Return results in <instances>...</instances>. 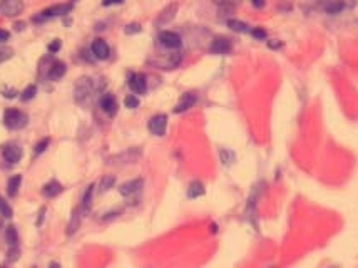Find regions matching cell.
Wrapping results in <instances>:
<instances>
[{
    "instance_id": "1",
    "label": "cell",
    "mask_w": 358,
    "mask_h": 268,
    "mask_svg": "<svg viewBox=\"0 0 358 268\" xmlns=\"http://www.w3.org/2000/svg\"><path fill=\"white\" fill-rule=\"evenodd\" d=\"M97 90L96 88V81L90 77H81L77 82H75L74 88V94H75V101L77 103H85L90 96Z\"/></svg>"
},
{
    "instance_id": "2",
    "label": "cell",
    "mask_w": 358,
    "mask_h": 268,
    "mask_svg": "<svg viewBox=\"0 0 358 268\" xmlns=\"http://www.w3.org/2000/svg\"><path fill=\"white\" fill-rule=\"evenodd\" d=\"M29 123V118L25 112L18 111V109H7L5 114H3V124H5L9 129H22Z\"/></svg>"
},
{
    "instance_id": "3",
    "label": "cell",
    "mask_w": 358,
    "mask_h": 268,
    "mask_svg": "<svg viewBox=\"0 0 358 268\" xmlns=\"http://www.w3.org/2000/svg\"><path fill=\"white\" fill-rule=\"evenodd\" d=\"M142 156V151L139 148H129L122 153L116 154V156H111L107 160V164H129V163H136L139 158Z\"/></svg>"
},
{
    "instance_id": "4",
    "label": "cell",
    "mask_w": 358,
    "mask_h": 268,
    "mask_svg": "<svg viewBox=\"0 0 358 268\" xmlns=\"http://www.w3.org/2000/svg\"><path fill=\"white\" fill-rule=\"evenodd\" d=\"M70 9H72V5L70 3H57V5H52L49 7V9H45L44 12H40L37 17H34V20L35 22H44V20H49V18L52 17H59V15H66L70 12Z\"/></svg>"
},
{
    "instance_id": "5",
    "label": "cell",
    "mask_w": 358,
    "mask_h": 268,
    "mask_svg": "<svg viewBox=\"0 0 358 268\" xmlns=\"http://www.w3.org/2000/svg\"><path fill=\"white\" fill-rule=\"evenodd\" d=\"M159 44L168 51H178L183 45V39L179 37V34L172 32V30H163L159 34Z\"/></svg>"
},
{
    "instance_id": "6",
    "label": "cell",
    "mask_w": 358,
    "mask_h": 268,
    "mask_svg": "<svg viewBox=\"0 0 358 268\" xmlns=\"http://www.w3.org/2000/svg\"><path fill=\"white\" fill-rule=\"evenodd\" d=\"M24 12V2L22 0H2L0 2V14L3 17H17Z\"/></svg>"
},
{
    "instance_id": "7",
    "label": "cell",
    "mask_w": 358,
    "mask_h": 268,
    "mask_svg": "<svg viewBox=\"0 0 358 268\" xmlns=\"http://www.w3.org/2000/svg\"><path fill=\"white\" fill-rule=\"evenodd\" d=\"M166 127H168V116L166 114H156L149 119V131L154 136H164Z\"/></svg>"
},
{
    "instance_id": "8",
    "label": "cell",
    "mask_w": 358,
    "mask_h": 268,
    "mask_svg": "<svg viewBox=\"0 0 358 268\" xmlns=\"http://www.w3.org/2000/svg\"><path fill=\"white\" fill-rule=\"evenodd\" d=\"M129 88L134 94H139V96H141V94H146V90H148V81H146V75L141 74V72L131 74Z\"/></svg>"
},
{
    "instance_id": "9",
    "label": "cell",
    "mask_w": 358,
    "mask_h": 268,
    "mask_svg": "<svg viewBox=\"0 0 358 268\" xmlns=\"http://www.w3.org/2000/svg\"><path fill=\"white\" fill-rule=\"evenodd\" d=\"M231 49H233L231 40L226 39V37H216V39H214L213 42H211V45H209V52H211V54H218V55L228 54Z\"/></svg>"
},
{
    "instance_id": "10",
    "label": "cell",
    "mask_w": 358,
    "mask_h": 268,
    "mask_svg": "<svg viewBox=\"0 0 358 268\" xmlns=\"http://www.w3.org/2000/svg\"><path fill=\"white\" fill-rule=\"evenodd\" d=\"M2 154H3V160H5L7 163L15 164V163H18V161L22 160V148L18 144L10 143V144H7L5 148H3Z\"/></svg>"
},
{
    "instance_id": "11",
    "label": "cell",
    "mask_w": 358,
    "mask_h": 268,
    "mask_svg": "<svg viewBox=\"0 0 358 268\" xmlns=\"http://www.w3.org/2000/svg\"><path fill=\"white\" fill-rule=\"evenodd\" d=\"M178 9H179L178 3H169L168 7H164V9L161 10L159 17H157L156 25H159V27H161V25H168L169 22L174 20L176 14H178Z\"/></svg>"
},
{
    "instance_id": "12",
    "label": "cell",
    "mask_w": 358,
    "mask_h": 268,
    "mask_svg": "<svg viewBox=\"0 0 358 268\" xmlns=\"http://www.w3.org/2000/svg\"><path fill=\"white\" fill-rule=\"evenodd\" d=\"M196 101H198V96H196L194 92L183 94V96H181V99L178 101V104H176L174 112H176V114H181V112L189 111V109L196 104Z\"/></svg>"
},
{
    "instance_id": "13",
    "label": "cell",
    "mask_w": 358,
    "mask_h": 268,
    "mask_svg": "<svg viewBox=\"0 0 358 268\" xmlns=\"http://www.w3.org/2000/svg\"><path fill=\"white\" fill-rule=\"evenodd\" d=\"M90 51H92L94 57L99 59V60H105L111 55V47L107 45V42L102 39H96L92 42V47H90Z\"/></svg>"
},
{
    "instance_id": "14",
    "label": "cell",
    "mask_w": 358,
    "mask_h": 268,
    "mask_svg": "<svg viewBox=\"0 0 358 268\" xmlns=\"http://www.w3.org/2000/svg\"><path fill=\"white\" fill-rule=\"evenodd\" d=\"M142 186H144V181L141 178H136L133 181H127V183L120 184L119 193L122 196H133V195H137L139 191L142 190Z\"/></svg>"
},
{
    "instance_id": "15",
    "label": "cell",
    "mask_w": 358,
    "mask_h": 268,
    "mask_svg": "<svg viewBox=\"0 0 358 268\" xmlns=\"http://www.w3.org/2000/svg\"><path fill=\"white\" fill-rule=\"evenodd\" d=\"M101 107H102V111L105 112L107 116H116V112H118V101H116V97L112 96V94H104L102 97H101Z\"/></svg>"
},
{
    "instance_id": "16",
    "label": "cell",
    "mask_w": 358,
    "mask_h": 268,
    "mask_svg": "<svg viewBox=\"0 0 358 268\" xmlns=\"http://www.w3.org/2000/svg\"><path fill=\"white\" fill-rule=\"evenodd\" d=\"M62 190H64L62 184H60L59 181L52 179V181H49V183L42 188V195L45 196V198H55L57 195L62 193Z\"/></svg>"
},
{
    "instance_id": "17",
    "label": "cell",
    "mask_w": 358,
    "mask_h": 268,
    "mask_svg": "<svg viewBox=\"0 0 358 268\" xmlns=\"http://www.w3.org/2000/svg\"><path fill=\"white\" fill-rule=\"evenodd\" d=\"M355 3H346V0H331L330 3H326L325 5V10L331 15L335 14H340L341 10L348 9V7H353Z\"/></svg>"
},
{
    "instance_id": "18",
    "label": "cell",
    "mask_w": 358,
    "mask_h": 268,
    "mask_svg": "<svg viewBox=\"0 0 358 268\" xmlns=\"http://www.w3.org/2000/svg\"><path fill=\"white\" fill-rule=\"evenodd\" d=\"M67 67L64 62H60V60H57V62H52L51 69H49V79H52V81H59V79L64 77V74H66Z\"/></svg>"
},
{
    "instance_id": "19",
    "label": "cell",
    "mask_w": 358,
    "mask_h": 268,
    "mask_svg": "<svg viewBox=\"0 0 358 268\" xmlns=\"http://www.w3.org/2000/svg\"><path fill=\"white\" fill-rule=\"evenodd\" d=\"M203 195H205V184H203L201 181H193V183L189 184V188H188V198L196 199Z\"/></svg>"
},
{
    "instance_id": "20",
    "label": "cell",
    "mask_w": 358,
    "mask_h": 268,
    "mask_svg": "<svg viewBox=\"0 0 358 268\" xmlns=\"http://www.w3.org/2000/svg\"><path fill=\"white\" fill-rule=\"evenodd\" d=\"M20 183H22V176L20 175H15V176H12V178L9 179V184H7V193H9L10 198L17 196L18 188H20Z\"/></svg>"
},
{
    "instance_id": "21",
    "label": "cell",
    "mask_w": 358,
    "mask_h": 268,
    "mask_svg": "<svg viewBox=\"0 0 358 268\" xmlns=\"http://www.w3.org/2000/svg\"><path fill=\"white\" fill-rule=\"evenodd\" d=\"M228 27L231 29V30H235V32H239V34L251 32L250 25L244 24V22H241V20H236V18H229V20H228Z\"/></svg>"
},
{
    "instance_id": "22",
    "label": "cell",
    "mask_w": 358,
    "mask_h": 268,
    "mask_svg": "<svg viewBox=\"0 0 358 268\" xmlns=\"http://www.w3.org/2000/svg\"><path fill=\"white\" fill-rule=\"evenodd\" d=\"M77 228H81V214H79V210H74L72 218H70L69 225H67V235H74L77 232Z\"/></svg>"
},
{
    "instance_id": "23",
    "label": "cell",
    "mask_w": 358,
    "mask_h": 268,
    "mask_svg": "<svg viewBox=\"0 0 358 268\" xmlns=\"http://www.w3.org/2000/svg\"><path fill=\"white\" fill-rule=\"evenodd\" d=\"M92 195H94V184H90L87 190H85L84 198H82L81 210L84 211V213H87V211L90 210V205H92Z\"/></svg>"
},
{
    "instance_id": "24",
    "label": "cell",
    "mask_w": 358,
    "mask_h": 268,
    "mask_svg": "<svg viewBox=\"0 0 358 268\" xmlns=\"http://www.w3.org/2000/svg\"><path fill=\"white\" fill-rule=\"evenodd\" d=\"M5 240H7V243H9L10 247H17L18 235H17V230H15L12 225L7 226V230H5Z\"/></svg>"
},
{
    "instance_id": "25",
    "label": "cell",
    "mask_w": 358,
    "mask_h": 268,
    "mask_svg": "<svg viewBox=\"0 0 358 268\" xmlns=\"http://www.w3.org/2000/svg\"><path fill=\"white\" fill-rule=\"evenodd\" d=\"M221 10H233L235 7H238L241 0H213Z\"/></svg>"
},
{
    "instance_id": "26",
    "label": "cell",
    "mask_w": 358,
    "mask_h": 268,
    "mask_svg": "<svg viewBox=\"0 0 358 268\" xmlns=\"http://www.w3.org/2000/svg\"><path fill=\"white\" fill-rule=\"evenodd\" d=\"M0 214L5 216V218L12 216V208H10V205L3 198H0Z\"/></svg>"
},
{
    "instance_id": "27",
    "label": "cell",
    "mask_w": 358,
    "mask_h": 268,
    "mask_svg": "<svg viewBox=\"0 0 358 268\" xmlns=\"http://www.w3.org/2000/svg\"><path fill=\"white\" fill-rule=\"evenodd\" d=\"M114 183H116L114 176H105V178H102V181H101V191H109L114 186Z\"/></svg>"
},
{
    "instance_id": "28",
    "label": "cell",
    "mask_w": 358,
    "mask_h": 268,
    "mask_svg": "<svg viewBox=\"0 0 358 268\" xmlns=\"http://www.w3.org/2000/svg\"><path fill=\"white\" fill-rule=\"evenodd\" d=\"M124 106H126L127 109H136L139 106V99L134 94H129V96H126V99H124Z\"/></svg>"
},
{
    "instance_id": "29",
    "label": "cell",
    "mask_w": 358,
    "mask_h": 268,
    "mask_svg": "<svg viewBox=\"0 0 358 268\" xmlns=\"http://www.w3.org/2000/svg\"><path fill=\"white\" fill-rule=\"evenodd\" d=\"M35 94H37V88L35 86H29L27 89L24 90V92H22V101H30V99H34V97H35Z\"/></svg>"
},
{
    "instance_id": "30",
    "label": "cell",
    "mask_w": 358,
    "mask_h": 268,
    "mask_svg": "<svg viewBox=\"0 0 358 268\" xmlns=\"http://www.w3.org/2000/svg\"><path fill=\"white\" fill-rule=\"evenodd\" d=\"M142 30L141 24H137V22H133V24H127L126 29H124V32L127 34V36H133V34H139Z\"/></svg>"
},
{
    "instance_id": "31",
    "label": "cell",
    "mask_w": 358,
    "mask_h": 268,
    "mask_svg": "<svg viewBox=\"0 0 358 268\" xmlns=\"http://www.w3.org/2000/svg\"><path fill=\"white\" fill-rule=\"evenodd\" d=\"M14 55V51L10 47H0V64L5 62L7 59H10Z\"/></svg>"
},
{
    "instance_id": "32",
    "label": "cell",
    "mask_w": 358,
    "mask_h": 268,
    "mask_svg": "<svg viewBox=\"0 0 358 268\" xmlns=\"http://www.w3.org/2000/svg\"><path fill=\"white\" fill-rule=\"evenodd\" d=\"M51 144V139L49 138H44L42 141H39L35 144V154H40V153H44L45 149H47V146Z\"/></svg>"
},
{
    "instance_id": "33",
    "label": "cell",
    "mask_w": 358,
    "mask_h": 268,
    "mask_svg": "<svg viewBox=\"0 0 358 268\" xmlns=\"http://www.w3.org/2000/svg\"><path fill=\"white\" fill-rule=\"evenodd\" d=\"M251 36L258 40H263V39H266V30H263L261 27H256V29L251 30Z\"/></svg>"
},
{
    "instance_id": "34",
    "label": "cell",
    "mask_w": 358,
    "mask_h": 268,
    "mask_svg": "<svg viewBox=\"0 0 358 268\" xmlns=\"http://www.w3.org/2000/svg\"><path fill=\"white\" fill-rule=\"evenodd\" d=\"M60 49V40L57 39V40H54V42L52 44H49V52H51V54H55V52H57Z\"/></svg>"
},
{
    "instance_id": "35",
    "label": "cell",
    "mask_w": 358,
    "mask_h": 268,
    "mask_svg": "<svg viewBox=\"0 0 358 268\" xmlns=\"http://www.w3.org/2000/svg\"><path fill=\"white\" fill-rule=\"evenodd\" d=\"M9 37H10V34L7 32V30L0 29V42H5V40H9Z\"/></svg>"
},
{
    "instance_id": "36",
    "label": "cell",
    "mask_w": 358,
    "mask_h": 268,
    "mask_svg": "<svg viewBox=\"0 0 358 268\" xmlns=\"http://www.w3.org/2000/svg\"><path fill=\"white\" fill-rule=\"evenodd\" d=\"M124 0H104L102 5L104 7H109V5H118V3H122Z\"/></svg>"
},
{
    "instance_id": "37",
    "label": "cell",
    "mask_w": 358,
    "mask_h": 268,
    "mask_svg": "<svg viewBox=\"0 0 358 268\" xmlns=\"http://www.w3.org/2000/svg\"><path fill=\"white\" fill-rule=\"evenodd\" d=\"M251 3H253L256 9H261V7H265V0H251Z\"/></svg>"
},
{
    "instance_id": "38",
    "label": "cell",
    "mask_w": 358,
    "mask_h": 268,
    "mask_svg": "<svg viewBox=\"0 0 358 268\" xmlns=\"http://www.w3.org/2000/svg\"><path fill=\"white\" fill-rule=\"evenodd\" d=\"M49 267H51V268H60V265H59V263H54V262H52V263H51V265H49Z\"/></svg>"
},
{
    "instance_id": "39",
    "label": "cell",
    "mask_w": 358,
    "mask_h": 268,
    "mask_svg": "<svg viewBox=\"0 0 358 268\" xmlns=\"http://www.w3.org/2000/svg\"><path fill=\"white\" fill-rule=\"evenodd\" d=\"M0 268H5V267H0Z\"/></svg>"
},
{
    "instance_id": "40",
    "label": "cell",
    "mask_w": 358,
    "mask_h": 268,
    "mask_svg": "<svg viewBox=\"0 0 358 268\" xmlns=\"http://www.w3.org/2000/svg\"><path fill=\"white\" fill-rule=\"evenodd\" d=\"M34 268H35V267H34Z\"/></svg>"
}]
</instances>
